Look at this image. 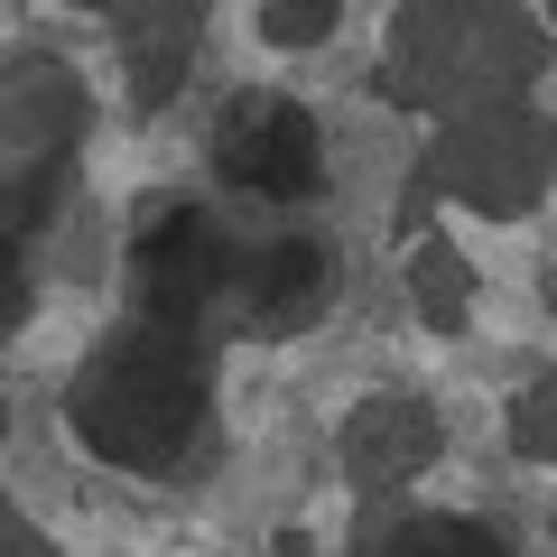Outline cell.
<instances>
[{
  "instance_id": "5b68a950",
  "label": "cell",
  "mask_w": 557,
  "mask_h": 557,
  "mask_svg": "<svg viewBox=\"0 0 557 557\" xmlns=\"http://www.w3.org/2000/svg\"><path fill=\"white\" fill-rule=\"evenodd\" d=\"M372 557H502V539L483 530V520H456V511H418V520H399V530L381 539Z\"/></svg>"
},
{
  "instance_id": "8992f818",
  "label": "cell",
  "mask_w": 557,
  "mask_h": 557,
  "mask_svg": "<svg viewBox=\"0 0 557 557\" xmlns=\"http://www.w3.org/2000/svg\"><path fill=\"white\" fill-rule=\"evenodd\" d=\"M260 28H270L278 47H317V38H325V28H335V20H325V10H270V20H260Z\"/></svg>"
},
{
  "instance_id": "6da1fadb",
  "label": "cell",
  "mask_w": 557,
  "mask_h": 557,
  "mask_svg": "<svg viewBox=\"0 0 557 557\" xmlns=\"http://www.w3.org/2000/svg\"><path fill=\"white\" fill-rule=\"evenodd\" d=\"M65 418L75 437L94 446L102 465H177L186 437L205 428V362L177 325L139 317L131 335H112L94 354V372L65 391Z\"/></svg>"
},
{
  "instance_id": "3957f363",
  "label": "cell",
  "mask_w": 557,
  "mask_h": 557,
  "mask_svg": "<svg viewBox=\"0 0 557 557\" xmlns=\"http://www.w3.org/2000/svg\"><path fill=\"white\" fill-rule=\"evenodd\" d=\"M214 168H223V186H242L260 205H298V196L325 186L317 121L298 102H278V94H251V102H233L214 121Z\"/></svg>"
},
{
  "instance_id": "277c9868",
  "label": "cell",
  "mask_w": 557,
  "mask_h": 557,
  "mask_svg": "<svg viewBox=\"0 0 557 557\" xmlns=\"http://www.w3.org/2000/svg\"><path fill=\"white\" fill-rule=\"evenodd\" d=\"M325 288H335V251L317 233H278L270 251L242 270V298H251V325L288 335V325H317L325 317Z\"/></svg>"
},
{
  "instance_id": "7a4b0ae2",
  "label": "cell",
  "mask_w": 557,
  "mask_h": 557,
  "mask_svg": "<svg viewBox=\"0 0 557 557\" xmlns=\"http://www.w3.org/2000/svg\"><path fill=\"white\" fill-rule=\"evenodd\" d=\"M233 242H223V223L205 214V205H159V214H139V242H131V278H139V307H149V325H177L196 307H214L223 288H233Z\"/></svg>"
}]
</instances>
